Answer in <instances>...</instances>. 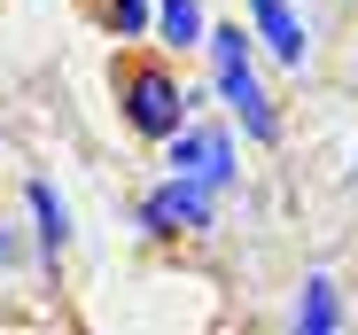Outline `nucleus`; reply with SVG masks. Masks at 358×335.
<instances>
[{
    "label": "nucleus",
    "mask_w": 358,
    "mask_h": 335,
    "mask_svg": "<svg viewBox=\"0 0 358 335\" xmlns=\"http://www.w3.org/2000/svg\"><path fill=\"white\" fill-rule=\"evenodd\" d=\"M86 16H94L117 47H133V39L148 31V16H156V0H86Z\"/></svg>",
    "instance_id": "1a4fd4ad"
},
{
    "label": "nucleus",
    "mask_w": 358,
    "mask_h": 335,
    "mask_svg": "<svg viewBox=\"0 0 358 335\" xmlns=\"http://www.w3.org/2000/svg\"><path fill=\"white\" fill-rule=\"evenodd\" d=\"M203 47H210V71H218V101L234 109V125H242L250 141H280V109L257 78V39L250 24H203Z\"/></svg>",
    "instance_id": "f257e3e1"
},
{
    "label": "nucleus",
    "mask_w": 358,
    "mask_h": 335,
    "mask_svg": "<svg viewBox=\"0 0 358 335\" xmlns=\"http://www.w3.org/2000/svg\"><path fill=\"white\" fill-rule=\"evenodd\" d=\"M164 148H171V172L195 180V187H210V195H226L234 180H242V164H234V133H226L218 117H203V125H171Z\"/></svg>",
    "instance_id": "7ed1b4c3"
},
{
    "label": "nucleus",
    "mask_w": 358,
    "mask_h": 335,
    "mask_svg": "<svg viewBox=\"0 0 358 335\" xmlns=\"http://www.w3.org/2000/svg\"><path fill=\"white\" fill-rule=\"evenodd\" d=\"M343 327V289L335 273H304V297H296V335H335Z\"/></svg>",
    "instance_id": "0eeeda50"
},
{
    "label": "nucleus",
    "mask_w": 358,
    "mask_h": 335,
    "mask_svg": "<svg viewBox=\"0 0 358 335\" xmlns=\"http://www.w3.org/2000/svg\"><path fill=\"white\" fill-rule=\"evenodd\" d=\"M0 265H16V234H0Z\"/></svg>",
    "instance_id": "9d476101"
},
{
    "label": "nucleus",
    "mask_w": 358,
    "mask_h": 335,
    "mask_svg": "<svg viewBox=\"0 0 358 335\" xmlns=\"http://www.w3.org/2000/svg\"><path fill=\"white\" fill-rule=\"evenodd\" d=\"M24 195H31V218H39V257H47V273H55V265H63V250H71L63 195H55V180H47V172H31V180H24Z\"/></svg>",
    "instance_id": "423d86ee"
},
{
    "label": "nucleus",
    "mask_w": 358,
    "mask_h": 335,
    "mask_svg": "<svg viewBox=\"0 0 358 335\" xmlns=\"http://www.w3.org/2000/svg\"><path fill=\"white\" fill-rule=\"evenodd\" d=\"M210 218H218V195L210 187H195V180H156L148 195H141V234L148 242H171V234H210Z\"/></svg>",
    "instance_id": "20e7f679"
},
{
    "label": "nucleus",
    "mask_w": 358,
    "mask_h": 335,
    "mask_svg": "<svg viewBox=\"0 0 358 335\" xmlns=\"http://www.w3.org/2000/svg\"><path fill=\"white\" fill-rule=\"evenodd\" d=\"M250 39L273 55L288 78H304V71H312V31H304V16H296L288 0H250Z\"/></svg>",
    "instance_id": "39448f33"
},
{
    "label": "nucleus",
    "mask_w": 358,
    "mask_h": 335,
    "mask_svg": "<svg viewBox=\"0 0 358 335\" xmlns=\"http://www.w3.org/2000/svg\"><path fill=\"white\" fill-rule=\"evenodd\" d=\"M148 24L164 31V47H171V55H195L210 16H203V0H156V16H148Z\"/></svg>",
    "instance_id": "6e6552de"
},
{
    "label": "nucleus",
    "mask_w": 358,
    "mask_h": 335,
    "mask_svg": "<svg viewBox=\"0 0 358 335\" xmlns=\"http://www.w3.org/2000/svg\"><path fill=\"white\" fill-rule=\"evenodd\" d=\"M117 117L141 141H164L171 125H187V86H179L171 63H156V55H125V63H117Z\"/></svg>",
    "instance_id": "f03ea898"
}]
</instances>
